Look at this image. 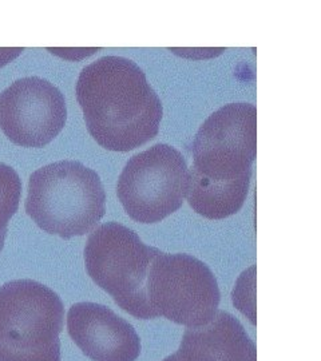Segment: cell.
<instances>
[{
	"instance_id": "obj_11",
	"label": "cell",
	"mask_w": 321,
	"mask_h": 361,
	"mask_svg": "<svg viewBox=\"0 0 321 361\" xmlns=\"http://www.w3.org/2000/svg\"><path fill=\"white\" fill-rule=\"evenodd\" d=\"M22 180L11 166L0 162V233H7L10 219L19 207Z\"/></svg>"
},
{
	"instance_id": "obj_5",
	"label": "cell",
	"mask_w": 321,
	"mask_h": 361,
	"mask_svg": "<svg viewBox=\"0 0 321 361\" xmlns=\"http://www.w3.org/2000/svg\"><path fill=\"white\" fill-rule=\"evenodd\" d=\"M159 249L147 246L137 233L116 221L94 229L85 246V265L91 280L113 297L128 314L155 319L147 302L146 280Z\"/></svg>"
},
{
	"instance_id": "obj_6",
	"label": "cell",
	"mask_w": 321,
	"mask_h": 361,
	"mask_svg": "<svg viewBox=\"0 0 321 361\" xmlns=\"http://www.w3.org/2000/svg\"><path fill=\"white\" fill-rule=\"evenodd\" d=\"M146 295L155 319L164 316L188 328L209 323L221 300L217 279L205 262L190 255L164 252L150 265Z\"/></svg>"
},
{
	"instance_id": "obj_3",
	"label": "cell",
	"mask_w": 321,
	"mask_h": 361,
	"mask_svg": "<svg viewBox=\"0 0 321 361\" xmlns=\"http://www.w3.org/2000/svg\"><path fill=\"white\" fill-rule=\"evenodd\" d=\"M27 190V214L42 231L64 240L94 231L106 213L102 180L78 161H58L38 169Z\"/></svg>"
},
{
	"instance_id": "obj_9",
	"label": "cell",
	"mask_w": 321,
	"mask_h": 361,
	"mask_svg": "<svg viewBox=\"0 0 321 361\" xmlns=\"http://www.w3.org/2000/svg\"><path fill=\"white\" fill-rule=\"evenodd\" d=\"M67 332L92 361H135L141 355L133 325L97 302L74 304L67 313Z\"/></svg>"
},
{
	"instance_id": "obj_1",
	"label": "cell",
	"mask_w": 321,
	"mask_h": 361,
	"mask_svg": "<svg viewBox=\"0 0 321 361\" xmlns=\"http://www.w3.org/2000/svg\"><path fill=\"white\" fill-rule=\"evenodd\" d=\"M186 198L195 213L224 219L240 212L249 193L257 155V109L229 104L198 130L192 146Z\"/></svg>"
},
{
	"instance_id": "obj_4",
	"label": "cell",
	"mask_w": 321,
	"mask_h": 361,
	"mask_svg": "<svg viewBox=\"0 0 321 361\" xmlns=\"http://www.w3.org/2000/svg\"><path fill=\"white\" fill-rule=\"evenodd\" d=\"M64 305L34 280L0 286V361H61Z\"/></svg>"
},
{
	"instance_id": "obj_2",
	"label": "cell",
	"mask_w": 321,
	"mask_h": 361,
	"mask_svg": "<svg viewBox=\"0 0 321 361\" xmlns=\"http://www.w3.org/2000/svg\"><path fill=\"white\" fill-rule=\"evenodd\" d=\"M77 99L91 137L106 150L126 153L152 141L164 107L141 67L107 55L82 68Z\"/></svg>"
},
{
	"instance_id": "obj_12",
	"label": "cell",
	"mask_w": 321,
	"mask_h": 361,
	"mask_svg": "<svg viewBox=\"0 0 321 361\" xmlns=\"http://www.w3.org/2000/svg\"><path fill=\"white\" fill-rule=\"evenodd\" d=\"M22 51L23 49H0V66L8 63Z\"/></svg>"
},
{
	"instance_id": "obj_10",
	"label": "cell",
	"mask_w": 321,
	"mask_h": 361,
	"mask_svg": "<svg viewBox=\"0 0 321 361\" xmlns=\"http://www.w3.org/2000/svg\"><path fill=\"white\" fill-rule=\"evenodd\" d=\"M176 357L178 361H257V349L238 319L217 310L209 323L185 331Z\"/></svg>"
},
{
	"instance_id": "obj_14",
	"label": "cell",
	"mask_w": 321,
	"mask_h": 361,
	"mask_svg": "<svg viewBox=\"0 0 321 361\" xmlns=\"http://www.w3.org/2000/svg\"><path fill=\"white\" fill-rule=\"evenodd\" d=\"M162 361H178L177 360V357H176V353L174 355H170V356H167L166 359H164Z\"/></svg>"
},
{
	"instance_id": "obj_8",
	"label": "cell",
	"mask_w": 321,
	"mask_h": 361,
	"mask_svg": "<svg viewBox=\"0 0 321 361\" xmlns=\"http://www.w3.org/2000/svg\"><path fill=\"white\" fill-rule=\"evenodd\" d=\"M67 121L66 99L40 77L15 80L0 94V129L22 147H43L54 141Z\"/></svg>"
},
{
	"instance_id": "obj_7",
	"label": "cell",
	"mask_w": 321,
	"mask_h": 361,
	"mask_svg": "<svg viewBox=\"0 0 321 361\" xmlns=\"http://www.w3.org/2000/svg\"><path fill=\"white\" fill-rule=\"evenodd\" d=\"M188 185L189 168L182 153L158 143L128 159L118 178L116 195L130 219L157 224L182 207Z\"/></svg>"
},
{
	"instance_id": "obj_13",
	"label": "cell",
	"mask_w": 321,
	"mask_h": 361,
	"mask_svg": "<svg viewBox=\"0 0 321 361\" xmlns=\"http://www.w3.org/2000/svg\"><path fill=\"white\" fill-rule=\"evenodd\" d=\"M6 235H7V233H0V252H1V250H3V247H4Z\"/></svg>"
}]
</instances>
